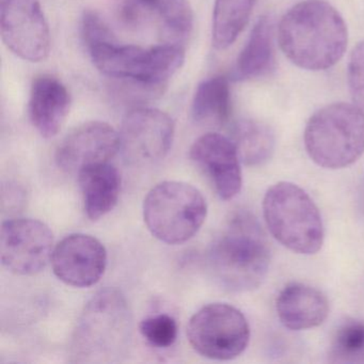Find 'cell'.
I'll return each mask as SVG.
<instances>
[{
	"instance_id": "cell-1",
	"label": "cell",
	"mask_w": 364,
	"mask_h": 364,
	"mask_svg": "<svg viewBox=\"0 0 364 364\" xmlns=\"http://www.w3.org/2000/svg\"><path fill=\"white\" fill-rule=\"evenodd\" d=\"M278 40L294 65L308 71H325L344 56L348 31L344 18L327 1L304 0L281 18Z\"/></svg>"
},
{
	"instance_id": "cell-2",
	"label": "cell",
	"mask_w": 364,
	"mask_h": 364,
	"mask_svg": "<svg viewBox=\"0 0 364 364\" xmlns=\"http://www.w3.org/2000/svg\"><path fill=\"white\" fill-rule=\"evenodd\" d=\"M208 262L217 282L228 291L257 289L269 269L270 248L257 218L246 210L235 213L210 245Z\"/></svg>"
},
{
	"instance_id": "cell-3",
	"label": "cell",
	"mask_w": 364,
	"mask_h": 364,
	"mask_svg": "<svg viewBox=\"0 0 364 364\" xmlns=\"http://www.w3.org/2000/svg\"><path fill=\"white\" fill-rule=\"evenodd\" d=\"M133 318L124 296L114 289L95 294L86 304L72 338L71 353L80 363L120 361L131 342Z\"/></svg>"
},
{
	"instance_id": "cell-4",
	"label": "cell",
	"mask_w": 364,
	"mask_h": 364,
	"mask_svg": "<svg viewBox=\"0 0 364 364\" xmlns=\"http://www.w3.org/2000/svg\"><path fill=\"white\" fill-rule=\"evenodd\" d=\"M266 225L285 248L298 255H314L323 246L321 213L310 196L297 185L280 182L268 189L263 200Z\"/></svg>"
},
{
	"instance_id": "cell-5",
	"label": "cell",
	"mask_w": 364,
	"mask_h": 364,
	"mask_svg": "<svg viewBox=\"0 0 364 364\" xmlns=\"http://www.w3.org/2000/svg\"><path fill=\"white\" fill-rule=\"evenodd\" d=\"M304 146L319 167H348L364 152L363 112L351 104L325 106L306 123Z\"/></svg>"
},
{
	"instance_id": "cell-6",
	"label": "cell",
	"mask_w": 364,
	"mask_h": 364,
	"mask_svg": "<svg viewBox=\"0 0 364 364\" xmlns=\"http://www.w3.org/2000/svg\"><path fill=\"white\" fill-rule=\"evenodd\" d=\"M97 70L110 78L139 85L144 90L157 91L181 69L185 50L178 44L151 48L121 46L116 40L88 48Z\"/></svg>"
},
{
	"instance_id": "cell-7",
	"label": "cell",
	"mask_w": 364,
	"mask_h": 364,
	"mask_svg": "<svg viewBox=\"0 0 364 364\" xmlns=\"http://www.w3.org/2000/svg\"><path fill=\"white\" fill-rule=\"evenodd\" d=\"M206 215L203 195L187 183H159L144 199V218L149 231L168 245L188 242L201 229Z\"/></svg>"
},
{
	"instance_id": "cell-8",
	"label": "cell",
	"mask_w": 364,
	"mask_h": 364,
	"mask_svg": "<svg viewBox=\"0 0 364 364\" xmlns=\"http://www.w3.org/2000/svg\"><path fill=\"white\" fill-rule=\"evenodd\" d=\"M187 338L203 357L228 361L244 353L250 340V327L235 306L214 302L193 314L187 326Z\"/></svg>"
},
{
	"instance_id": "cell-9",
	"label": "cell",
	"mask_w": 364,
	"mask_h": 364,
	"mask_svg": "<svg viewBox=\"0 0 364 364\" xmlns=\"http://www.w3.org/2000/svg\"><path fill=\"white\" fill-rule=\"evenodd\" d=\"M0 29L18 58L41 63L50 55V27L39 0H0Z\"/></svg>"
},
{
	"instance_id": "cell-10",
	"label": "cell",
	"mask_w": 364,
	"mask_h": 364,
	"mask_svg": "<svg viewBox=\"0 0 364 364\" xmlns=\"http://www.w3.org/2000/svg\"><path fill=\"white\" fill-rule=\"evenodd\" d=\"M54 235L37 219L5 221L0 231V257L6 269L18 276L39 274L52 259Z\"/></svg>"
},
{
	"instance_id": "cell-11",
	"label": "cell",
	"mask_w": 364,
	"mask_h": 364,
	"mask_svg": "<svg viewBox=\"0 0 364 364\" xmlns=\"http://www.w3.org/2000/svg\"><path fill=\"white\" fill-rule=\"evenodd\" d=\"M171 117L159 109L138 107L123 119L120 151L127 163L150 166L163 161L174 139Z\"/></svg>"
},
{
	"instance_id": "cell-12",
	"label": "cell",
	"mask_w": 364,
	"mask_h": 364,
	"mask_svg": "<svg viewBox=\"0 0 364 364\" xmlns=\"http://www.w3.org/2000/svg\"><path fill=\"white\" fill-rule=\"evenodd\" d=\"M189 156L208 178L221 200L228 201L240 193L242 161L231 138L214 132L204 134L193 142Z\"/></svg>"
},
{
	"instance_id": "cell-13",
	"label": "cell",
	"mask_w": 364,
	"mask_h": 364,
	"mask_svg": "<svg viewBox=\"0 0 364 364\" xmlns=\"http://www.w3.org/2000/svg\"><path fill=\"white\" fill-rule=\"evenodd\" d=\"M54 274L74 287H89L101 280L107 266V251L97 238L71 234L63 238L52 257Z\"/></svg>"
},
{
	"instance_id": "cell-14",
	"label": "cell",
	"mask_w": 364,
	"mask_h": 364,
	"mask_svg": "<svg viewBox=\"0 0 364 364\" xmlns=\"http://www.w3.org/2000/svg\"><path fill=\"white\" fill-rule=\"evenodd\" d=\"M120 151L118 132L101 121L76 127L59 144L57 165L68 172H78L92 164L107 163Z\"/></svg>"
},
{
	"instance_id": "cell-15",
	"label": "cell",
	"mask_w": 364,
	"mask_h": 364,
	"mask_svg": "<svg viewBox=\"0 0 364 364\" xmlns=\"http://www.w3.org/2000/svg\"><path fill=\"white\" fill-rule=\"evenodd\" d=\"M71 107V95L61 80L50 74L33 80L29 95L28 114L40 135L53 138L63 129Z\"/></svg>"
},
{
	"instance_id": "cell-16",
	"label": "cell",
	"mask_w": 364,
	"mask_h": 364,
	"mask_svg": "<svg viewBox=\"0 0 364 364\" xmlns=\"http://www.w3.org/2000/svg\"><path fill=\"white\" fill-rule=\"evenodd\" d=\"M277 314L285 328L294 331L318 327L329 314V301L323 291L304 283L287 284L279 294Z\"/></svg>"
},
{
	"instance_id": "cell-17",
	"label": "cell",
	"mask_w": 364,
	"mask_h": 364,
	"mask_svg": "<svg viewBox=\"0 0 364 364\" xmlns=\"http://www.w3.org/2000/svg\"><path fill=\"white\" fill-rule=\"evenodd\" d=\"M77 173L85 212L91 220H99L112 212L118 203L120 172L107 161L86 166Z\"/></svg>"
},
{
	"instance_id": "cell-18",
	"label": "cell",
	"mask_w": 364,
	"mask_h": 364,
	"mask_svg": "<svg viewBox=\"0 0 364 364\" xmlns=\"http://www.w3.org/2000/svg\"><path fill=\"white\" fill-rule=\"evenodd\" d=\"M274 25L272 18L262 16L238 56L233 80H252L263 75L274 63Z\"/></svg>"
},
{
	"instance_id": "cell-19",
	"label": "cell",
	"mask_w": 364,
	"mask_h": 364,
	"mask_svg": "<svg viewBox=\"0 0 364 364\" xmlns=\"http://www.w3.org/2000/svg\"><path fill=\"white\" fill-rule=\"evenodd\" d=\"M232 100L229 80L214 76L200 82L191 103V117L204 127H221L231 116Z\"/></svg>"
},
{
	"instance_id": "cell-20",
	"label": "cell",
	"mask_w": 364,
	"mask_h": 364,
	"mask_svg": "<svg viewBox=\"0 0 364 364\" xmlns=\"http://www.w3.org/2000/svg\"><path fill=\"white\" fill-rule=\"evenodd\" d=\"M257 0H215L212 42L223 50L237 40L250 20Z\"/></svg>"
},
{
	"instance_id": "cell-21",
	"label": "cell",
	"mask_w": 364,
	"mask_h": 364,
	"mask_svg": "<svg viewBox=\"0 0 364 364\" xmlns=\"http://www.w3.org/2000/svg\"><path fill=\"white\" fill-rule=\"evenodd\" d=\"M232 141L235 144L240 161L255 167L269 161L274 151V132L259 121L242 120L234 127Z\"/></svg>"
},
{
	"instance_id": "cell-22",
	"label": "cell",
	"mask_w": 364,
	"mask_h": 364,
	"mask_svg": "<svg viewBox=\"0 0 364 364\" xmlns=\"http://www.w3.org/2000/svg\"><path fill=\"white\" fill-rule=\"evenodd\" d=\"M142 16L153 14L172 35L185 38L193 26V12L188 0H132Z\"/></svg>"
},
{
	"instance_id": "cell-23",
	"label": "cell",
	"mask_w": 364,
	"mask_h": 364,
	"mask_svg": "<svg viewBox=\"0 0 364 364\" xmlns=\"http://www.w3.org/2000/svg\"><path fill=\"white\" fill-rule=\"evenodd\" d=\"M329 355L338 363L364 361V321L351 319L342 323L332 338Z\"/></svg>"
},
{
	"instance_id": "cell-24",
	"label": "cell",
	"mask_w": 364,
	"mask_h": 364,
	"mask_svg": "<svg viewBox=\"0 0 364 364\" xmlns=\"http://www.w3.org/2000/svg\"><path fill=\"white\" fill-rule=\"evenodd\" d=\"M139 331L144 340L156 348H168L178 338V323L169 314L151 315L140 323Z\"/></svg>"
},
{
	"instance_id": "cell-25",
	"label": "cell",
	"mask_w": 364,
	"mask_h": 364,
	"mask_svg": "<svg viewBox=\"0 0 364 364\" xmlns=\"http://www.w3.org/2000/svg\"><path fill=\"white\" fill-rule=\"evenodd\" d=\"M347 80L353 105L364 114V40L357 44L349 57Z\"/></svg>"
},
{
	"instance_id": "cell-26",
	"label": "cell",
	"mask_w": 364,
	"mask_h": 364,
	"mask_svg": "<svg viewBox=\"0 0 364 364\" xmlns=\"http://www.w3.org/2000/svg\"><path fill=\"white\" fill-rule=\"evenodd\" d=\"M80 29H82V40L87 48L102 42L116 40L105 21L93 11L85 12Z\"/></svg>"
}]
</instances>
